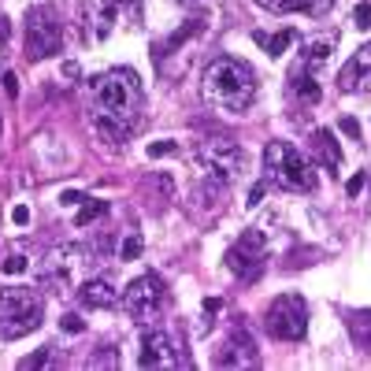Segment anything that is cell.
Returning a JSON list of instances; mask_svg holds the SVG:
<instances>
[{
  "label": "cell",
  "mask_w": 371,
  "mask_h": 371,
  "mask_svg": "<svg viewBox=\"0 0 371 371\" xmlns=\"http://www.w3.org/2000/svg\"><path fill=\"white\" fill-rule=\"evenodd\" d=\"M201 89H204L208 104L223 108V112H230V115H241L256 101V75H252L249 63L219 56L215 63H208Z\"/></svg>",
  "instance_id": "1"
},
{
  "label": "cell",
  "mask_w": 371,
  "mask_h": 371,
  "mask_svg": "<svg viewBox=\"0 0 371 371\" xmlns=\"http://www.w3.org/2000/svg\"><path fill=\"white\" fill-rule=\"evenodd\" d=\"M89 86H93V112L97 115L119 123L123 130H134V126H138L145 97H141V82H138L134 71H123V67L104 71V75L93 78Z\"/></svg>",
  "instance_id": "2"
},
{
  "label": "cell",
  "mask_w": 371,
  "mask_h": 371,
  "mask_svg": "<svg viewBox=\"0 0 371 371\" xmlns=\"http://www.w3.org/2000/svg\"><path fill=\"white\" fill-rule=\"evenodd\" d=\"M41 294L30 286H8L0 289V338L8 342H19L26 334H34L41 327Z\"/></svg>",
  "instance_id": "3"
},
{
  "label": "cell",
  "mask_w": 371,
  "mask_h": 371,
  "mask_svg": "<svg viewBox=\"0 0 371 371\" xmlns=\"http://www.w3.org/2000/svg\"><path fill=\"white\" fill-rule=\"evenodd\" d=\"M264 327L278 342H301L304 331H309V304H304V297L301 294L275 297L264 312Z\"/></svg>",
  "instance_id": "4"
},
{
  "label": "cell",
  "mask_w": 371,
  "mask_h": 371,
  "mask_svg": "<svg viewBox=\"0 0 371 371\" xmlns=\"http://www.w3.org/2000/svg\"><path fill=\"white\" fill-rule=\"evenodd\" d=\"M164 301H167V289H164V278L160 275H138L126 286V297H123L126 315H130L134 323H141V327H149V323L156 320Z\"/></svg>",
  "instance_id": "5"
},
{
  "label": "cell",
  "mask_w": 371,
  "mask_h": 371,
  "mask_svg": "<svg viewBox=\"0 0 371 371\" xmlns=\"http://www.w3.org/2000/svg\"><path fill=\"white\" fill-rule=\"evenodd\" d=\"M60 41H63V26L56 19V12L52 8H34L26 15V56L49 60L60 52Z\"/></svg>",
  "instance_id": "6"
},
{
  "label": "cell",
  "mask_w": 371,
  "mask_h": 371,
  "mask_svg": "<svg viewBox=\"0 0 371 371\" xmlns=\"http://www.w3.org/2000/svg\"><path fill=\"white\" fill-rule=\"evenodd\" d=\"M197 160H201L204 175L219 178V182H227V186L241 175V167H246V152H241V145L227 141V138L204 141L201 149H197Z\"/></svg>",
  "instance_id": "7"
},
{
  "label": "cell",
  "mask_w": 371,
  "mask_h": 371,
  "mask_svg": "<svg viewBox=\"0 0 371 371\" xmlns=\"http://www.w3.org/2000/svg\"><path fill=\"white\" fill-rule=\"evenodd\" d=\"M189 352L182 349V342L171 338L167 331H149L141 338V352H138V368H189Z\"/></svg>",
  "instance_id": "8"
},
{
  "label": "cell",
  "mask_w": 371,
  "mask_h": 371,
  "mask_svg": "<svg viewBox=\"0 0 371 371\" xmlns=\"http://www.w3.org/2000/svg\"><path fill=\"white\" fill-rule=\"evenodd\" d=\"M264 252H267V238L260 230H246L238 241L227 249V271L234 275H256L260 264H264Z\"/></svg>",
  "instance_id": "9"
},
{
  "label": "cell",
  "mask_w": 371,
  "mask_h": 371,
  "mask_svg": "<svg viewBox=\"0 0 371 371\" xmlns=\"http://www.w3.org/2000/svg\"><path fill=\"white\" fill-rule=\"evenodd\" d=\"M271 178H275L278 186H286V189H315V171H312V164L297 149H289V145H286L283 160H278V167L271 171Z\"/></svg>",
  "instance_id": "10"
},
{
  "label": "cell",
  "mask_w": 371,
  "mask_h": 371,
  "mask_svg": "<svg viewBox=\"0 0 371 371\" xmlns=\"http://www.w3.org/2000/svg\"><path fill=\"white\" fill-rule=\"evenodd\" d=\"M215 364H219V368H256L260 357H256V342L249 338V331L234 327V334L227 338L223 352L215 357Z\"/></svg>",
  "instance_id": "11"
},
{
  "label": "cell",
  "mask_w": 371,
  "mask_h": 371,
  "mask_svg": "<svg viewBox=\"0 0 371 371\" xmlns=\"http://www.w3.org/2000/svg\"><path fill=\"white\" fill-rule=\"evenodd\" d=\"M115 301H119V289L108 278H89L78 286V304H86V309H112Z\"/></svg>",
  "instance_id": "12"
},
{
  "label": "cell",
  "mask_w": 371,
  "mask_h": 371,
  "mask_svg": "<svg viewBox=\"0 0 371 371\" xmlns=\"http://www.w3.org/2000/svg\"><path fill=\"white\" fill-rule=\"evenodd\" d=\"M71 256H75V249H56L49 260H45V267H41V283H49V286H67V278H71Z\"/></svg>",
  "instance_id": "13"
},
{
  "label": "cell",
  "mask_w": 371,
  "mask_h": 371,
  "mask_svg": "<svg viewBox=\"0 0 371 371\" xmlns=\"http://www.w3.org/2000/svg\"><path fill=\"white\" fill-rule=\"evenodd\" d=\"M312 152L320 156V164H323V167H331V171H338V167H342V149L334 145V134H331V130H323V126L312 134Z\"/></svg>",
  "instance_id": "14"
},
{
  "label": "cell",
  "mask_w": 371,
  "mask_h": 371,
  "mask_svg": "<svg viewBox=\"0 0 371 371\" xmlns=\"http://www.w3.org/2000/svg\"><path fill=\"white\" fill-rule=\"evenodd\" d=\"M334 45H338V38H331V34H323V38H312L309 45H304V63L309 67H320V63H327V56L334 52Z\"/></svg>",
  "instance_id": "15"
},
{
  "label": "cell",
  "mask_w": 371,
  "mask_h": 371,
  "mask_svg": "<svg viewBox=\"0 0 371 371\" xmlns=\"http://www.w3.org/2000/svg\"><path fill=\"white\" fill-rule=\"evenodd\" d=\"M349 334H352V342H357L360 349L371 352V309L349 312Z\"/></svg>",
  "instance_id": "16"
},
{
  "label": "cell",
  "mask_w": 371,
  "mask_h": 371,
  "mask_svg": "<svg viewBox=\"0 0 371 371\" xmlns=\"http://www.w3.org/2000/svg\"><path fill=\"white\" fill-rule=\"evenodd\" d=\"M252 38H256V45H264V49H267V56H283L289 45L297 41V34H294V30H278L275 38H267V34H260V30H256Z\"/></svg>",
  "instance_id": "17"
},
{
  "label": "cell",
  "mask_w": 371,
  "mask_h": 371,
  "mask_svg": "<svg viewBox=\"0 0 371 371\" xmlns=\"http://www.w3.org/2000/svg\"><path fill=\"white\" fill-rule=\"evenodd\" d=\"M97 23H93V34L97 38H108V34H112V23H115V8L108 4V0H97Z\"/></svg>",
  "instance_id": "18"
},
{
  "label": "cell",
  "mask_w": 371,
  "mask_h": 371,
  "mask_svg": "<svg viewBox=\"0 0 371 371\" xmlns=\"http://www.w3.org/2000/svg\"><path fill=\"white\" fill-rule=\"evenodd\" d=\"M334 0H286V12H309V15H323Z\"/></svg>",
  "instance_id": "19"
},
{
  "label": "cell",
  "mask_w": 371,
  "mask_h": 371,
  "mask_svg": "<svg viewBox=\"0 0 371 371\" xmlns=\"http://www.w3.org/2000/svg\"><path fill=\"white\" fill-rule=\"evenodd\" d=\"M104 212H108L104 201H89V197H86V201H82V212H78V227H89V223H93L97 215H104Z\"/></svg>",
  "instance_id": "20"
},
{
  "label": "cell",
  "mask_w": 371,
  "mask_h": 371,
  "mask_svg": "<svg viewBox=\"0 0 371 371\" xmlns=\"http://www.w3.org/2000/svg\"><path fill=\"white\" fill-rule=\"evenodd\" d=\"M294 93L301 97V101H309V104L320 101V86H315V78H309V75H304V78H297V82H294Z\"/></svg>",
  "instance_id": "21"
},
{
  "label": "cell",
  "mask_w": 371,
  "mask_h": 371,
  "mask_svg": "<svg viewBox=\"0 0 371 371\" xmlns=\"http://www.w3.org/2000/svg\"><path fill=\"white\" fill-rule=\"evenodd\" d=\"M141 249H145L141 234H126L123 246H119V256H123V260H138V256H141Z\"/></svg>",
  "instance_id": "22"
},
{
  "label": "cell",
  "mask_w": 371,
  "mask_h": 371,
  "mask_svg": "<svg viewBox=\"0 0 371 371\" xmlns=\"http://www.w3.org/2000/svg\"><path fill=\"white\" fill-rule=\"evenodd\" d=\"M352 63H357V71H360V82H371V45H364V49H357V56H352Z\"/></svg>",
  "instance_id": "23"
},
{
  "label": "cell",
  "mask_w": 371,
  "mask_h": 371,
  "mask_svg": "<svg viewBox=\"0 0 371 371\" xmlns=\"http://www.w3.org/2000/svg\"><path fill=\"white\" fill-rule=\"evenodd\" d=\"M338 86L342 89H357L360 86V71H357V63H346V67H342V75H338Z\"/></svg>",
  "instance_id": "24"
},
{
  "label": "cell",
  "mask_w": 371,
  "mask_h": 371,
  "mask_svg": "<svg viewBox=\"0 0 371 371\" xmlns=\"http://www.w3.org/2000/svg\"><path fill=\"white\" fill-rule=\"evenodd\" d=\"M0 267H4V275H23V271L30 267V264H26V256H19V252H12V256H8Z\"/></svg>",
  "instance_id": "25"
},
{
  "label": "cell",
  "mask_w": 371,
  "mask_h": 371,
  "mask_svg": "<svg viewBox=\"0 0 371 371\" xmlns=\"http://www.w3.org/2000/svg\"><path fill=\"white\" fill-rule=\"evenodd\" d=\"M60 331H63V334H82V331H86V320H78L75 312H67V315L60 320Z\"/></svg>",
  "instance_id": "26"
},
{
  "label": "cell",
  "mask_w": 371,
  "mask_h": 371,
  "mask_svg": "<svg viewBox=\"0 0 371 371\" xmlns=\"http://www.w3.org/2000/svg\"><path fill=\"white\" fill-rule=\"evenodd\" d=\"M45 364H49V349L30 352V357H23V360H19V368H23V371H30V368H45Z\"/></svg>",
  "instance_id": "27"
},
{
  "label": "cell",
  "mask_w": 371,
  "mask_h": 371,
  "mask_svg": "<svg viewBox=\"0 0 371 371\" xmlns=\"http://www.w3.org/2000/svg\"><path fill=\"white\" fill-rule=\"evenodd\" d=\"M171 152H178V145H175V141H152V145H149V156H152V160L171 156Z\"/></svg>",
  "instance_id": "28"
},
{
  "label": "cell",
  "mask_w": 371,
  "mask_h": 371,
  "mask_svg": "<svg viewBox=\"0 0 371 371\" xmlns=\"http://www.w3.org/2000/svg\"><path fill=\"white\" fill-rule=\"evenodd\" d=\"M352 23H357L360 30H368V26H371V4H357V8H352Z\"/></svg>",
  "instance_id": "29"
},
{
  "label": "cell",
  "mask_w": 371,
  "mask_h": 371,
  "mask_svg": "<svg viewBox=\"0 0 371 371\" xmlns=\"http://www.w3.org/2000/svg\"><path fill=\"white\" fill-rule=\"evenodd\" d=\"M89 368H115V352H112V349L93 352V357H89Z\"/></svg>",
  "instance_id": "30"
},
{
  "label": "cell",
  "mask_w": 371,
  "mask_h": 371,
  "mask_svg": "<svg viewBox=\"0 0 371 371\" xmlns=\"http://www.w3.org/2000/svg\"><path fill=\"white\" fill-rule=\"evenodd\" d=\"M86 201V193H78V189H63L60 193V204L63 208H75V204H82Z\"/></svg>",
  "instance_id": "31"
},
{
  "label": "cell",
  "mask_w": 371,
  "mask_h": 371,
  "mask_svg": "<svg viewBox=\"0 0 371 371\" xmlns=\"http://www.w3.org/2000/svg\"><path fill=\"white\" fill-rule=\"evenodd\" d=\"M12 223H15V227H26V223H30V208H26V204H15V208H12Z\"/></svg>",
  "instance_id": "32"
},
{
  "label": "cell",
  "mask_w": 371,
  "mask_h": 371,
  "mask_svg": "<svg viewBox=\"0 0 371 371\" xmlns=\"http://www.w3.org/2000/svg\"><path fill=\"white\" fill-rule=\"evenodd\" d=\"M60 71H63V78H67V82H78V78H82V67H78L75 60H67Z\"/></svg>",
  "instance_id": "33"
},
{
  "label": "cell",
  "mask_w": 371,
  "mask_h": 371,
  "mask_svg": "<svg viewBox=\"0 0 371 371\" xmlns=\"http://www.w3.org/2000/svg\"><path fill=\"white\" fill-rule=\"evenodd\" d=\"M338 126H342V134H349V138H360V123L352 119V115H346V119H342Z\"/></svg>",
  "instance_id": "34"
},
{
  "label": "cell",
  "mask_w": 371,
  "mask_h": 371,
  "mask_svg": "<svg viewBox=\"0 0 371 371\" xmlns=\"http://www.w3.org/2000/svg\"><path fill=\"white\" fill-rule=\"evenodd\" d=\"M0 82H4V93H8V97H19V78H15L12 71H8V75L0 78Z\"/></svg>",
  "instance_id": "35"
},
{
  "label": "cell",
  "mask_w": 371,
  "mask_h": 371,
  "mask_svg": "<svg viewBox=\"0 0 371 371\" xmlns=\"http://www.w3.org/2000/svg\"><path fill=\"white\" fill-rule=\"evenodd\" d=\"M360 189H364V175H352L349 182H346V193L349 197H360Z\"/></svg>",
  "instance_id": "36"
},
{
  "label": "cell",
  "mask_w": 371,
  "mask_h": 371,
  "mask_svg": "<svg viewBox=\"0 0 371 371\" xmlns=\"http://www.w3.org/2000/svg\"><path fill=\"white\" fill-rule=\"evenodd\" d=\"M264 193H267V186H264V182H256V186H252V189H249V204H252V208H256L260 201H264Z\"/></svg>",
  "instance_id": "37"
},
{
  "label": "cell",
  "mask_w": 371,
  "mask_h": 371,
  "mask_svg": "<svg viewBox=\"0 0 371 371\" xmlns=\"http://www.w3.org/2000/svg\"><path fill=\"white\" fill-rule=\"evenodd\" d=\"M260 8H267V12H286V0H256Z\"/></svg>",
  "instance_id": "38"
},
{
  "label": "cell",
  "mask_w": 371,
  "mask_h": 371,
  "mask_svg": "<svg viewBox=\"0 0 371 371\" xmlns=\"http://www.w3.org/2000/svg\"><path fill=\"white\" fill-rule=\"evenodd\" d=\"M8 38H12V19L0 15V41H8Z\"/></svg>",
  "instance_id": "39"
},
{
  "label": "cell",
  "mask_w": 371,
  "mask_h": 371,
  "mask_svg": "<svg viewBox=\"0 0 371 371\" xmlns=\"http://www.w3.org/2000/svg\"><path fill=\"white\" fill-rule=\"evenodd\" d=\"M223 309V301H219V297H208V301H204V312L208 315H212V312H219Z\"/></svg>",
  "instance_id": "40"
},
{
  "label": "cell",
  "mask_w": 371,
  "mask_h": 371,
  "mask_svg": "<svg viewBox=\"0 0 371 371\" xmlns=\"http://www.w3.org/2000/svg\"><path fill=\"white\" fill-rule=\"evenodd\" d=\"M0 134H4V119H0Z\"/></svg>",
  "instance_id": "41"
}]
</instances>
